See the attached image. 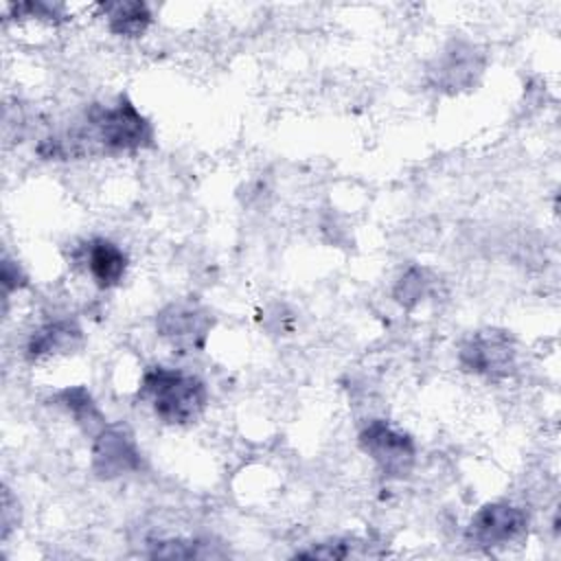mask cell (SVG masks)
<instances>
[{
	"instance_id": "obj_9",
	"label": "cell",
	"mask_w": 561,
	"mask_h": 561,
	"mask_svg": "<svg viewBox=\"0 0 561 561\" xmlns=\"http://www.w3.org/2000/svg\"><path fill=\"white\" fill-rule=\"evenodd\" d=\"M72 256L77 263L85 267L90 278L101 289L116 287L125 278V272L129 265L125 250L105 237H94L90 241H83Z\"/></svg>"
},
{
	"instance_id": "obj_2",
	"label": "cell",
	"mask_w": 561,
	"mask_h": 561,
	"mask_svg": "<svg viewBox=\"0 0 561 561\" xmlns=\"http://www.w3.org/2000/svg\"><path fill=\"white\" fill-rule=\"evenodd\" d=\"M138 397L149 401L153 414L167 425L195 423L208 405V388L197 375L167 366L145 370Z\"/></svg>"
},
{
	"instance_id": "obj_14",
	"label": "cell",
	"mask_w": 561,
	"mask_h": 561,
	"mask_svg": "<svg viewBox=\"0 0 561 561\" xmlns=\"http://www.w3.org/2000/svg\"><path fill=\"white\" fill-rule=\"evenodd\" d=\"M149 546L151 548L147 554L153 559H206L217 554L206 541L199 539H160Z\"/></svg>"
},
{
	"instance_id": "obj_17",
	"label": "cell",
	"mask_w": 561,
	"mask_h": 561,
	"mask_svg": "<svg viewBox=\"0 0 561 561\" xmlns=\"http://www.w3.org/2000/svg\"><path fill=\"white\" fill-rule=\"evenodd\" d=\"M0 283H2V291H4V300L9 298L11 291H18L22 287L28 285V276L24 274V270L20 267L18 261L4 256L2 259V272H0Z\"/></svg>"
},
{
	"instance_id": "obj_15",
	"label": "cell",
	"mask_w": 561,
	"mask_h": 561,
	"mask_svg": "<svg viewBox=\"0 0 561 561\" xmlns=\"http://www.w3.org/2000/svg\"><path fill=\"white\" fill-rule=\"evenodd\" d=\"M11 11L15 13V18H37V20H46L53 24L64 20V4H53V2H44V0L11 4Z\"/></svg>"
},
{
	"instance_id": "obj_13",
	"label": "cell",
	"mask_w": 561,
	"mask_h": 561,
	"mask_svg": "<svg viewBox=\"0 0 561 561\" xmlns=\"http://www.w3.org/2000/svg\"><path fill=\"white\" fill-rule=\"evenodd\" d=\"M434 276L427 267L421 265H410L397 280L392 296L394 300L405 307V309H414L421 300H425L432 294L434 287Z\"/></svg>"
},
{
	"instance_id": "obj_16",
	"label": "cell",
	"mask_w": 561,
	"mask_h": 561,
	"mask_svg": "<svg viewBox=\"0 0 561 561\" xmlns=\"http://www.w3.org/2000/svg\"><path fill=\"white\" fill-rule=\"evenodd\" d=\"M351 554H353L351 539H331V541L313 543L309 550L296 552V557H305V559H346Z\"/></svg>"
},
{
	"instance_id": "obj_5",
	"label": "cell",
	"mask_w": 561,
	"mask_h": 561,
	"mask_svg": "<svg viewBox=\"0 0 561 561\" xmlns=\"http://www.w3.org/2000/svg\"><path fill=\"white\" fill-rule=\"evenodd\" d=\"M462 370L500 381L515 373L517 346L508 331L482 329L469 335L458 348Z\"/></svg>"
},
{
	"instance_id": "obj_10",
	"label": "cell",
	"mask_w": 561,
	"mask_h": 561,
	"mask_svg": "<svg viewBox=\"0 0 561 561\" xmlns=\"http://www.w3.org/2000/svg\"><path fill=\"white\" fill-rule=\"evenodd\" d=\"M81 342H83L81 327L72 318H57L31 333L24 353L28 362H39L50 355L72 353L75 348L81 346Z\"/></svg>"
},
{
	"instance_id": "obj_4",
	"label": "cell",
	"mask_w": 561,
	"mask_h": 561,
	"mask_svg": "<svg viewBox=\"0 0 561 561\" xmlns=\"http://www.w3.org/2000/svg\"><path fill=\"white\" fill-rule=\"evenodd\" d=\"M359 447L373 458L381 476L392 480L408 478L416 462L414 438L386 419H373L362 427Z\"/></svg>"
},
{
	"instance_id": "obj_12",
	"label": "cell",
	"mask_w": 561,
	"mask_h": 561,
	"mask_svg": "<svg viewBox=\"0 0 561 561\" xmlns=\"http://www.w3.org/2000/svg\"><path fill=\"white\" fill-rule=\"evenodd\" d=\"M101 9L107 18V28L121 37H140L151 24V11L140 0L105 2Z\"/></svg>"
},
{
	"instance_id": "obj_8",
	"label": "cell",
	"mask_w": 561,
	"mask_h": 561,
	"mask_svg": "<svg viewBox=\"0 0 561 561\" xmlns=\"http://www.w3.org/2000/svg\"><path fill=\"white\" fill-rule=\"evenodd\" d=\"M90 462L101 480H114L140 471L142 454L127 427L105 425L92 438Z\"/></svg>"
},
{
	"instance_id": "obj_7",
	"label": "cell",
	"mask_w": 561,
	"mask_h": 561,
	"mask_svg": "<svg viewBox=\"0 0 561 561\" xmlns=\"http://www.w3.org/2000/svg\"><path fill=\"white\" fill-rule=\"evenodd\" d=\"M484 64V53L476 44L451 39L430 64L427 83L445 94L469 90L480 79Z\"/></svg>"
},
{
	"instance_id": "obj_11",
	"label": "cell",
	"mask_w": 561,
	"mask_h": 561,
	"mask_svg": "<svg viewBox=\"0 0 561 561\" xmlns=\"http://www.w3.org/2000/svg\"><path fill=\"white\" fill-rule=\"evenodd\" d=\"M53 401L59 408H64L85 434L94 436L99 430H103L107 425L103 412L99 410V405L94 403V399L85 386H68V388L59 390L53 397Z\"/></svg>"
},
{
	"instance_id": "obj_6",
	"label": "cell",
	"mask_w": 561,
	"mask_h": 561,
	"mask_svg": "<svg viewBox=\"0 0 561 561\" xmlns=\"http://www.w3.org/2000/svg\"><path fill=\"white\" fill-rule=\"evenodd\" d=\"M528 513L511 502H489L480 506L467 524L465 539L480 550L504 548L528 533Z\"/></svg>"
},
{
	"instance_id": "obj_3",
	"label": "cell",
	"mask_w": 561,
	"mask_h": 561,
	"mask_svg": "<svg viewBox=\"0 0 561 561\" xmlns=\"http://www.w3.org/2000/svg\"><path fill=\"white\" fill-rule=\"evenodd\" d=\"M215 327V316L193 298H178L164 305L156 316V333L173 351L199 353L206 348L208 335Z\"/></svg>"
},
{
	"instance_id": "obj_18",
	"label": "cell",
	"mask_w": 561,
	"mask_h": 561,
	"mask_svg": "<svg viewBox=\"0 0 561 561\" xmlns=\"http://www.w3.org/2000/svg\"><path fill=\"white\" fill-rule=\"evenodd\" d=\"M20 522V504L18 500L11 495V491L4 486L2 489V508H0V526H2V539H7L11 535V530L18 526Z\"/></svg>"
},
{
	"instance_id": "obj_1",
	"label": "cell",
	"mask_w": 561,
	"mask_h": 561,
	"mask_svg": "<svg viewBox=\"0 0 561 561\" xmlns=\"http://www.w3.org/2000/svg\"><path fill=\"white\" fill-rule=\"evenodd\" d=\"M153 145V125L127 99L116 103H92L77 127L59 136H50L37 145V153L46 160H68L83 156L136 153Z\"/></svg>"
}]
</instances>
